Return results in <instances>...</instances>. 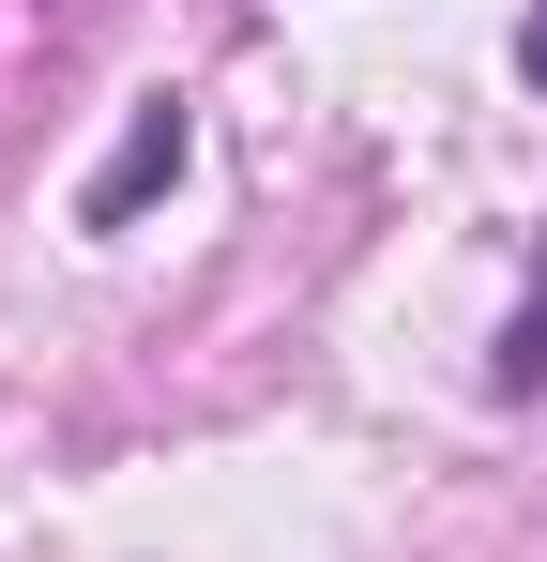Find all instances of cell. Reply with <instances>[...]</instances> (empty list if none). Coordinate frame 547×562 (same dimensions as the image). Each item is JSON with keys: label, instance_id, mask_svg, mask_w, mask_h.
Masks as SVG:
<instances>
[{"label": "cell", "instance_id": "cell-1", "mask_svg": "<svg viewBox=\"0 0 547 562\" xmlns=\"http://www.w3.org/2000/svg\"><path fill=\"white\" fill-rule=\"evenodd\" d=\"M182 153H198V106H182V92H137L122 153H107V168L77 183V228H137V213H153V198L182 183Z\"/></svg>", "mask_w": 547, "mask_h": 562}, {"label": "cell", "instance_id": "cell-2", "mask_svg": "<svg viewBox=\"0 0 547 562\" xmlns=\"http://www.w3.org/2000/svg\"><path fill=\"white\" fill-rule=\"evenodd\" d=\"M547 380V304H517V335H502V395H533Z\"/></svg>", "mask_w": 547, "mask_h": 562}, {"label": "cell", "instance_id": "cell-3", "mask_svg": "<svg viewBox=\"0 0 547 562\" xmlns=\"http://www.w3.org/2000/svg\"><path fill=\"white\" fill-rule=\"evenodd\" d=\"M517 77H533V92H547V0H533V15H517Z\"/></svg>", "mask_w": 547, "mask_h": 562}]
</instances>
